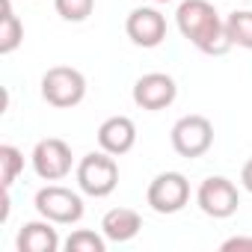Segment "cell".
<instances>
[{
    "label": "cell",
    "mask_w": 252,
    "mask_h": 252,
    "mask_svg": "<svg viewBox=\"0 0 252 252\" xmlns=\"http://www.w3.org/2000/svg\"><path fill=\"white\" fill-rule=\"evenodd\" d=\"M175 24L181 36L208 57H222L228 48H234L225 30V18H220L217 6L208 0H184L175 12Z\"/></svg>",
    "instance_id": "cell-1"
},
{
    "label": "cell",
    "mask_w": 252,
    "mask_h": 252,
    "mask_svg": "<svg viewBox=\"0 0 252 252\" xmlns=\"http://www.w3.org/2000/svg\"><path fill=\"white\" fill-rule=\"evenodd\" d=\"M74 178H77L80 193H86L92 199H107L119 187V163L104 149L101 152H89V155L80 158Z\"/></svg>",
    "instance_id": "cell-2"
},
{
    "label": "cell",
    "mask_w": 252,
    "mask_h": 252,
    "mask_svg": "<svg viewBox=\"0 0 252 252\" xmlns=\"http://www.w3.org/2000/svg\"><path fill=\"white\" fill-rule=\"evenodd\" d=\"M42 98L57 107V110H68L77 107L86 98V77L83 71L71 68V65H54L42 74Z\"/></svg>",
    "instance_id": "cell-3"
},
{
    "label": "cell",
    "mask_w": 252,
    "mask_h": 252,
    "mask_svg": "<svg viewBox=\"0 0 252 252\" xmlns=\"http://www.w3.org/2000/svg\"><path fill=\"white\" fill-rule=\"evenodd\" d=\"M169 140H172L175 155H181V158H187V160L202 158V155H208L211 146H214V125H211V119H205V116H199V113L181 116V119L172 125Z\"/></svg>",
    "instance_id": "cell-4"
},
{
    "label": "cell",
    "mask_w": 252,
    "mask_h": 252,
    "mask_svg": "<svg viewBox=\"0 0 252 252\" xmlns=\"http://www.w3.org/2000/svg\"><path fill=\"white\" fill-rule=\"evenodd\" d=\"M36 211L57 225H74L83 220V199L63 184H48L36 193Z\"/></svg>",
    "instance_id": "cell-5"
},
{
    "label": "cell",
    "mask_w": 252,
    "mask_h": 252,
    "mask_svg": "<svg viewBox=\"0 0 252 252\" xmlns=\"http://www.w3.org/2000/svg\"><path fill=\"white\" fill-rule=\"evenodd\" d=\"M196 205L211 220H228L240 208V193H237L234 181H228L225 175H211V178H205L199 184Z\"/></svg>",
    "instance_id": "cell-6"
},
{
    "label": "cell",
    "mask_w": 252,
    "mask_h": 252,
    "mask_svg": "<svg viewBox=\"0 0 252 252\" xmlns=\"http://www.w3.org/2000/svg\"><path fill=\"white\" fill-rule=\"evenodd\" d=\"M33 172L42 178V181H63L71 166H74V155H71V146L60 137H45L33 146Z\"/></svg>",
    "instance_id": "cell-7"
},
{
    "label": "cell",
    "mask_w": 252,
    "mask_h": 252,
    "mask_svg": "<svg viewBox=\"0 0 252 252\" xmlns=\"http://www.w3.org/2000/svg\"><path fill=\"white\" fill-rule=\"evenodd\" d=\"M146 202L155 214H178L190 202V181L181 172H160L152 178Z\"/></svg>",
    "instance_id": "cell-8"
},
{
    "label": "cell",
    "mask_w": 252,
    "mask_h": 252,
    "mask_svg": "<svg viewBox=\"0 0 252 252\" xmlns=\"http://www.w3.org/2000/svg\"><path fill=\"white\" fill-rule=\"evenodd\" d=\"M131 98H134V104H137L140 110L158 113V110H166V107L175 104V98H178V83H175V77H169V74H163V71H149V74L137 77Z\"/></svg>",
    "instance_id": "cell-9"
},
{
    "label": "cell",
    "mask_w": 252,
    "mask_h": 252,
    "mask_svg": "<svg viewBox=\"0 0 252 252\" xmlns=\"http://www.w3.org/2000/svg\"><path fill=\"white\" fill-rule=\"evenodd\" d=\"M125 33L137 48H158L166 39V18L155 6H137L125 21Z\"/></svg>",
    "instance_id": "cell-10"
},
{
    "label": "cell",
    "mask_w": 252,
    "mask_h": 252,
    "mask_svg": "<svg viewBox=\"0 0 252 252\" xmlns=\"http://www.w3.org/2000/svg\"><path fill=\"white\" fill-rule=\"evenodd\" d=\"M98 146L107 155H113V158L128 155L137 146V125H134V119H128V116L104 119L101 128H98Z\"/></svg>",
    "instance_id": "cell-11"
},
{
    "label": "cell",
    "mask_w": 252,
    "mask_h": 252,
    "mask_svg": "<svg viewBox=\"0 0 252 252\" xmlns=\"http://www.w3.org/2000/svg\"><path fill=\"white\" fill-rule=\"evenodd\" d=\"M57 222L51 220H30L21 225L18 237H15V246L18 252H57L60 249V234L54 228Z\"/></svg>",
    "instance_id": "cell-12"
},
{
    "label": "cell",
    "mask_w": 252,
    "mask_h": 252,
    "mask_svg": "<svg viewBox=\"0 0 252 252\" xmlns=\"http://www.w3.org/2000/svg\"><path fill=\"white\" fill-rule=\"evenodd\" d=\"M143 228V217L134 208H110L101 217V234L110 243H128L140 234Z\"/></svg>",
    "instance_id": "cell-13"
},
{
    "label": "cell",
    "mask_w": 252,
    "mask_h": 252,
    "mask_svg": "<svg viewBox=\"0 0 252 252\" xmlns=\"http://www.w3.org/2000/svg\"><path fill=\"white\" fill-rule=\"evenodd\" d=\"M24 42V24L12 9V0H3V15H0V54L9 57Z\"/></svg>",
    "instance_id": "cell-14"
},
{
    "label": "cell",
    "mask_w": 252,
    "mask_h": 252,
    "mask_svg": "<svg viewBox=\"0 0 252 252\" xmlns=\"http://www.w3.org/2000/svg\"><path fill=\"white\" fill-rule=\"evenodd\" d=\"M225 30H228V39L231 45L243 48V51H252V9H237L225 18Z\"/></svg>",
    "instance_id": "cell-15"
},
{
    "label": "cell",
    "mask_w": 252,
    "mask_h": 252,
    "mask_svg": "<svg viewBox=\"0 0 252 252\" xmlns=\"http://www.w3.org/2000/svg\"><path fill=\"white\" fill-rule=\"evenodd\" d=\"M24 169V155L15 146H0V187H12Z\"/></svg>",
    "instance_id": "cell-16"
},
{
    "label": "cell",
    "mask_w": 252,
    "mask_h": 252,
    "mask_svg": "<svg viewBox=\"0 0 252 252\" xmlns=\"http://www.w3.org/2000/svg\"><path fill=\"white\" fill-rule=\"evenodd\" d=\"M68 252H104L107 249V237L98 234V231H89V228H77L68 234V240L63 243Z\"/></svg>",
    "instance_id": "cell-17"
},
{
    "label": "cell",
    "mask_w": 252,
    "mask_h": 252,
    "mask_svg": "<svg viewBox=\"0 0 252 252\" xmlns=\"http://www.w3.org/2000/svg\"><path fill=\"white\" fill-rule=\"evenodd\" d=\"M54 9L63 21H71V24H80L92 15L95 9V0H54Z\"/></svg>",
    "instance_id": "cell-18"
},
{
    "label": "cell",
    "mask_w": 252,
    "mask_h": 252,
    "mask_svg": "<svg viewBox=\"0 0 252 252\" xmlns=\"http://www.w3.org/2000/svg\"><path fill=\"white\" fill-rule=\"evenodd\" d=\"M220 249H222V252H252V237H246V234L228 237V240H222Z\"/></svg>",
    "instance_id": "cell-19"
},
{
    "label": "cell",
    "mask_w": 252,
    "mask_h": 252,
    "mask_svg": "<svg viewBox=\"0 0 252 252\" xmlns=\"http://www.w3.org/2000/svg\"><path fill=\"white\" fill-rule=\"evenodd\" d=\"M240 184H243V190L246 193H252V158L243 163V169H240Z\"/></svg>",
    "instance_id": "cell-20"
},
{
    "label": "cell",
    "mask_w": 252,
    "mask_h": 252,
    "mask_svg": "<svg viewBox=\"0 0 252 252\" xmlns=\"http://www.w3.org/2000/svg\"><path fill=\"white\" fill-rule=\"evenodd\" d=\"M152 3H169V0H152Z\"/></svg>",
    "instance_id": "cell-21"
}]
</instances>
